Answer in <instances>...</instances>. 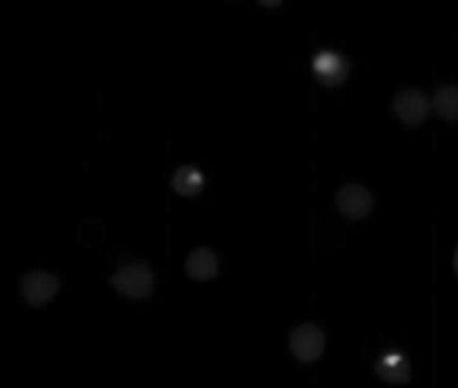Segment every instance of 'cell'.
<instances>
[{
  "mask_svg": "<svg viewBox=\"0 0 458 388\" xmlns=\"http://www.w3.org/2000/svg\"><path fill=\"white\" fill-rule=\"evenodd\" d=\"M113 287L131 298V300H142L153 292V271L145 263H131L123 266L115 276H113Z\"/></svg>",
  "mask_w": 458,
  "mask_h": 388,
  "instance_id": "6da1fadb",
  "label": "cell"
},
{
  "mask_svg": "<svg viewBox=\"0 0 458 388\" xmlns=\"http://www.w3.org/2000/svg\"><path fill=\"white\" fill-rule=\"evenodd\" d=\"M290 349L301 362H317L325 351V333L317 325H301L290 335Z\"/></svg>",
  "mask_w": 458,
  "mask_h": 388,
  "instance_id": "7a4b0ae2",
  "label": "cell"
},
{
  "mask_svg": "<svg viewBox=\"0 0 458 388\" xmlns=\"http://www.w3.org/2000/svg\"><path fill=\"white\" fill-rule=\"evenodd\" d=\"M394 113L400 115V121H405L408 126H419L427 121L429 115V99L424 91L419 89H403L394 97Z\"/></svg>",
  "mask_w": 458,
  "mask_h": 388,
  "instance_id": "3957f363",
  "label": "cell"
},
{
  "mask_svg": "<svg viewBox=\"0 0 458 388\" xmlns=\"http://www.w3.org/2000/svg\"><path fill=\"white\" fill-rule=\"evenodd\" d=\"M59 292V279L46 271H32L21 279V295L30 306H46Z\"/></svg>",
  "mask_w": 458,
  "mask_h": 388,
  "instance_id": "277c9868",
  "label": "cell"
},
{
  "mask_svg": "<svg viewBox=\"0 0 458 388\" xmlns=\"http://www.w3.org/2000/svg\"><path fill=\"white\" fill-rule=\"evenodd\" d=\"M314 72H317V78H319L325 86L335 89V86H341V83L346 80V75H349V59L341 56L338 51H319V54L314 56Z\"/></svg>",
  "mask_w": 458,
  "mask_h": 388,
  "instance_id": "5b68a950",
  "label": "cell"
},
{
  "mask_svg": "<svg viewBox=\"0 0 458 388\" xmlns=\"http://www.w3.org/2000/svg\"><path fill=\"white\" fill-rule=\"evenodd\" d=\"M338 209L349 220H360V217H365L373 209V196H370V190L365 185H357V182L344 185L338 190Z\"/></svg>",
  "mask_w": 458,
  "mask_h": 388,
  "instance_id": "8992f818",
  "label": "cell"
},
{
  "mask_svg": "<svg viewBox=\"0 0 458 388\" xmlns=\"http://www.w3.org/2000/svg\"><path fill=\"white\" fill-rule=\"evenodd\" d=\"M185 271L191 279L196 282H207L217 274V255L207 247H199L188 255V263H185Z\"/></svg>",
  "mask_w": 458,
  "mask_h": 388,
  "instance_id": "52a82bcc",
  "label": "cell"
},
{
  "mask_svg": "<svg viewBox=\"0 0 458 388\" xmlns=\"http://www.w3.org/2000/svg\"><path fill=\"white\" fill-rule=\"evenodd\" d=\"M378 375L389 384H408L411 381V362L403 354L389 351L378 359Z\"/></svg>",
  "mask_w": 458,
  "mask_h": 388,
  "instance_id": "ba28073f",
  "label": "cell"
},
{
  "mask_svg": "<svg viewBox=\"0 0 458 388\" xmlns=\"http://www.w3.org/2000/svg\"><path fill=\"white\" fill-rule=\"evenodd\" d=\"M172 188L180 196H199V190L204 188V174L196 166H180L172 177Z\"/></svg>",
  "mask_w": 458,
  "mask_h": 388,
  "instance_id": "9c48e42d",
  "label": "cell"
},
{
  "mask_svg": "<svg viewBox=\"0 0 458 388\" xmlns=\"http://www.w3.org/2000/svg\"><path fill=\"white\" fill-rule=\"evenodd\" d=\"M432 105H435V110L443 118L458 121V86H443V89H437Z\"/></svg>",
  "mask_w": 458,
  "mask_h": 388,
  "instance_id": "30bf717a",
  "label": "cell"
},
{
  "mask_svg": "<svg viewBox=\"0 0 458 388\" xmlns=\"http://www.w3.org/2000/svg\"><path fill=\"white\" fill-rule=\"evenodd\" d=\"M454 268H456V274H458V249H456V257H454Z\"/></svg>",
  "mask_w": 458,
  "mask_h": 388,
  "instance_id": "8fae6325",
  "label": "cell"
}]
</instances>
